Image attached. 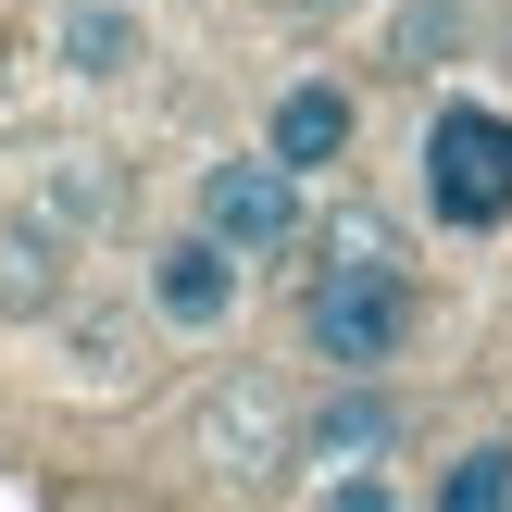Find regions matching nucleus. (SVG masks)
<instances>
[{
    "instance_id": "12",
    "label": "nucleus",
    "mask_w": 512,
    "mask_h": 512,
    "mask_svg": "<svg viewBox=\"0 0 512 512\" xmlns=\"http://www.w3.org/2000/svg\"><path fill=\"white\" fill-rule=\"evenodd\" d=\"M288 13H363V0H288Z\"/></svg>"
},
{
    "instance_id": "4",
    "label": "nucleus",
    "mask_w": 512,
    "mask_h": 512,
    "mask_svg": "<svg viewBox=\"0 0 512 512\" xmlns=\"http://www.w3.org/2000/svg\"><path fill=\"white\" fill-rule=\"evenodd\" d=\"M138 300L175 325V338H213V325H238V300H250V263H238V250H225L200 213H188V225H175V238L138 263Z\"/></svg>"
},
{
    "instance_id": "2",
    "label": "nucleus",
    "mask_w": 512,
    "mask_h": 512,
    "mask_svg": "<svg viewBox=\"0 0 512 512\" xmlns=\"http://www.w3.org/2000/svg\"><path fill=\"white\" fill-rule=\"evenodd\" d=\"M425 213L450 238H500L512 225V113H488V100L425 113Z\"/></svg>"
},
{
    "instance_id": "6",
    "label": "nucleus",
    "mask_w": 512,
    "mask_h": 512,
    "mask_svg": "<svg viewBox=\"0 0 512 512\" xmlns=\"http://www.w3.org/2000/svg\"><path fill=\"white\" fill-rule=\"evenodd\" d=\"M350 138H363V100H350L338 75H288V88H275V113H263V150H275L288 175H338Z\"/></svg>"
},
{
    "instance_id": "1",
    "label": "nucleus",
    "mask_w": 512,
    "mask_h": 512,
    "mask_svg": "<svg viewBox=\"0 0 512 512\" xmlns=\"http://www.w3.org/2000/svg\"><path fill=\"white\" fill-rule=\"evenodd\" d=\"M313 250H325V263L300 275V363H325V375H388L400 350L425 338V288H413V263H400V238L375 213H338Z\"/></svg>"
},
{
    "instance_id": "8",
    "label": "nucleus",
    "mask_w": 512,
    "mask_h": 512,
    "mask_svg": "<svg viewBox=\"0 0 512 512\" xmlns=\"http://www.w3.org/2000/svg\"><path fill=\"white\" fill-rule=\"evenodd\" d=\"M200 450H213L225 475H275V463H300V425L275 413L263 388H225L213 413H200Z\"/></svg>"
},
{
    "instance_id": "3",
    "label": "nucleus",
    "mask_w": 512,
    "mask_h": 512,
    "mask_svg": "<svg viewBox=\"0 0 512 512\" xmlns=\"http://www.w3.org/2000/svg\"><path fill=\"white\" fill-rule=\"evenodd\" d=\"M188 213L213 225L238 263H288V250L313 238V175H288L275 150H225V163H200Z\"/></svg>"
},
{
    "instance_id": "10",
    "label": "nucleus",
    "mask_w": 512,
    "mask_h": 512,
    "mask_svg": "<svg viewBox=\"0 0 512 512\" xmlns=\"http://www.w3.org/2000/svg\"><path fill=\"white\" fill-rule=\"evenodd\" d=\"M463 38H475V13H463V0H400V25H388V63H400V75H438Z\"/></svg>"
},
{
    "instance_id": "9",
    "label": "nucleus",
    "mask_w": 512,
    "mask_h": 512,
    "mask_svg": "<svg viewBox=\"0 0 512 512\" xmlns=\"http://www.w3.org/2000/svg\"><path fill=\"white\" fill-rule=\"evenodd\" d=\"M425 500H438V512H512V438H475V450H450Z\"/></svg>"
},
{
    "instance_id": "11",
    "label": "nucleus",
    "mask_w": 512,
    "mask_h": 512,
    "mask_svg": "<svg viewBox=\"0 0 512 512\" xmlns=\"http://www.w3.org/2000/svg\"><path fill=\"white\" fill-rule=\"evenodd\" d=\"M50 288H63V238H50V225L38 238L0 225V313H25V300H50Z\"/></svg>"
},
{
    "instance_id": "5",
    "label": "nucleus",
    "mask_w": 512,
    "mask_h": 512,
    "mask_svg": "<svg viewBox=\"0 0 512 512\" xmlns=\"http://www.w3.org/2000/svg\"><path fill=\"white\" fill-rule=\"evenodd\" d=\"M413 438L400 425V400H388V375H338V388L300 413V463L313 475H350V463H388V450Z\"/></svg>"
},
{
    "instance_id": "7",
    "label": "nucleus",
    "mask_w": 512,
    "mask_h": 512,
    "mask_svg": "<svg viewBox=\"0 0 512 512\" xmlns=\"http://www.w3.org/2000/svg\"><path fill=\"white\" fill-rule=\"evenodd\" d=\"M50 50H63V75L113 88V75H138V63H150V25H138V0H63Z\"/></svg>"
}]
</instances>
